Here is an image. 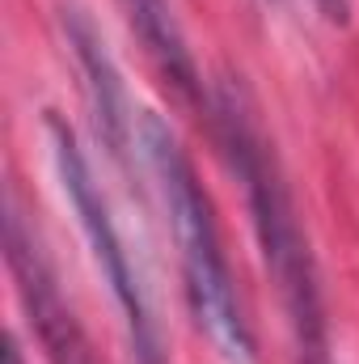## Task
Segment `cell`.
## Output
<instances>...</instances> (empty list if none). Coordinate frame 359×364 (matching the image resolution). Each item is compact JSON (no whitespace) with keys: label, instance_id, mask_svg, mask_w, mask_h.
Listing matches in <instances>:
<instances>
[{"label":"cell","instance_id":"obj_1","mask_svg":"<svg viewBox=\"0 0 359 364\" xmlns=\"http://www.w3.org/2000/svg\"><path fill=\"white\" fill-rule=\"evenodd\" d=\"M140 144H144L153 174L161 182V195H165L170 229H174L182 259V279H186V301H190L199 331L211 339V348L220 352L224 364H258V343H254V331L245 322V309H241V296L233 284L224 237H220V225H216L203 182L194 178L190 157L182 153L170 123L153 110L140 119Z\"/></svg>","mask_w":359,"mask_h":364},{"label":"cell","instance_id":"obj_2","mask_svg":"<svg viewBox=\"0 0 359 364\" xmlns=\"http://www.w3.org/2000/svg\"><path fill=\"white\" fill-rule=\"evenodd\" d=\"M216 123H220V140L233 157L237 178L245 182L250 195V212H254V229H258V246L267 259V272L279 284V296L287 305V318L296 326V343L300 356L304 352H326V318H321V292H317V275L313 259L292 208V195L275 170V157L267 153V140L245 106L241 90L224 85L220 106H216Z\"/></svg>","mask_w":359,"mask_h":364},{"label":"cell","instance_id":"obj_3","mask_svg":"<svg viewBox=\"0 0 359 364\" xmlns=\"http://www.w3.org/2000/svg\"><path fill=\"white\" fill-rule=\"evenodd\" d=\"M47 136H51V157H55V170L64 182V195L85 229V242L93 250V263L101 279L110 284L118 309H123V322H127V339H131V356L136 364H170V352L161 343V331H157V318L148 309V296H144V284L136 275L131 263V250L123 246L118 229H114V216H110V203L101 195V186L93 182V170L72 136V127L60 119V114H47Z\"/></svg>","mask_w":359,"mask_h":364},{"label":"cell","instance_id":"obj_4","mask_svg":"<svg viewBox=\"0 0 359 364\" xmlns=\"http://www.w3.org/2000/svg\"><path fill=\"white\" fill-rule=\"evenodd\" d=\"M4 263H9V275L17 284L26 314H30V326L43 343L47 364H97V352H93L77 309L68 305V296L60 288V275L51 267L38 233L26 225V216L17 212L13 199L4 212Z\"/></svg>","mask_w":359,"mask_h":364},{"label":"cell","instance_id":"obj_5","mask_svg":"<svg viewBox=\"0 0 359 364\" xmlns=\"http://www.w3.org/2000/svg\"><path fill=\"white\" fill-rule=\"evenodd\" d=\"M64 30H68L72 51H77V64L85 73V90H89L93 114H97V132L110 144V153L123 161L127 149H131V102H127V90L118 81V68L106 55V47H101V38H97V30H93V21L85 13L68 9Z\"/></svg>","mask_w":359,"mask_h":364},{"label":"cell","instance_id":"obj_6","mask_svg":"<svg viewBox=\"0 0 359 364\" xmlns=\"http://www.w3.org/2000/svg\"><path fill=\"white\" fill-rule=\"evenodd\" d=\"M123 13H127V26L140 34L144 51L153 55V64L161 68V77H165L186 102H199V97H203L199 68H194V60H190V47H186L178 21H174L170 0H123Z\"/></svg>","mask_w":359,"mask_h":364},{"label":"cell","instance_id":"obj_7","mask_svg":"<svg viewBox=\"0 0 359 364\" xmlns=\"http://www.w3.org/2000/svg\"><path fill=\"white\" fill-rule=\"evenodd\" d=\"M300 364H330L326 352H309V356H300Z\"/></svg>","mask_w":359,"mask_h":364}]
</instances>
